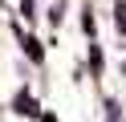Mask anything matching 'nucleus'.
Returning <instances> with one entry per match:
<instances>
[{
  "label": "nucleus",
  "instance_id": "nucleus-1",
  "mask_svg": "<svg viewBox=\"0 0 126 122\" xmlns=\"http://www.w3.org/2000/svg\"><path fill=\"white\" fill-rule=\"evenodd\" d=\"M16 114H29V118H37L41 110H37V102H33L29 94H20V98H16Z\"/></svg>",
  "mask_w": 126,
  "mask_h": 122
},
{
  "label": "nucleus",
  "instance_id": "nucleus-2",
  "mask_svg": "<svg viewBox=\"0 0 126 122\" xmlns=\"http://www.w3.org/2000/svg\"><path fill=\"white\" fill-rule=\"evenodd\" d=\"M25 53L33 57V61H41V41H37V37H25Z\"/></svg>",
  "mask_w": 126,
  "mask_h": 122
},
{
  "label": "nucleus",
  "instance_id": "nucleus-3",
  "mask_svg": "<svg viewBox=\"0 0 126 122\" xmlns=\"http://www.w3.org/2000/svg\"><path fill=\"white\" fill-rule=\"evenodd\" d=\"M118 29L126 33V0H122V4H118Z\"/></svg>",
  "mask_w": 126,
  "mask_h": 122
}]
</instances>
